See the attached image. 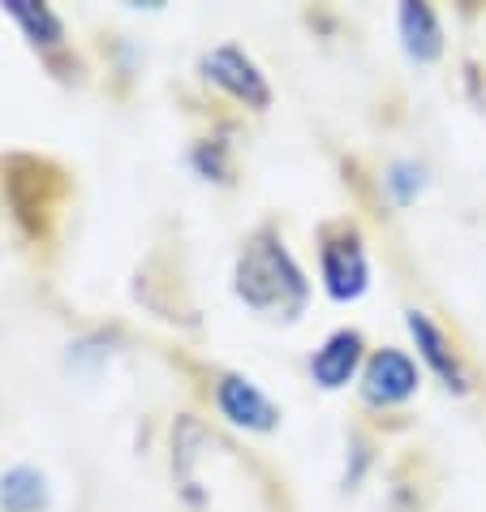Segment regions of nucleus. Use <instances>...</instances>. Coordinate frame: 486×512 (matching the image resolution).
I'll list each match as a JSON object with an SVG mask.
<instances>
[{
	"label": "nucleus",
	"instance_id": "obj_1",
	"mask_svg": "<svg viewBox=\"0 0 486 512\" xmlns=\"http://www.w3.org/2000/svg\"><path fill=\"white\" fill-rule=\"evenodd\" d=\"M237 293L241 302L263 310V315L297 319L310 297V284L302 267L293 263V254L284 250V241L263 229L246 241V250L237 259Z\"/></svg>",
	"mask_w": 486,
	"mask_h": 512
},
{
	"label": "nucleus",
	"instance_id": "obj_4",
	"mask_svg": "<svg viewBox=\"0 0 486 512\" xmlns=\"http://www.w3.org/2000/svg\"><path fill=\"white\" fill-rule=\"evenodd\" d=\"M362 392H366L370 405H396V401H405V396L418 392V366H413L405 353H396V349H379L375 358L366 362Z\"/></svg>",
	"mask_w": 486,
	"mask_h": 512
},
{
	"label": "nucleus",
	"instance_id": "obj_9",
	"mask_svg": "<svg viewBox=\"0 0 486 512\" xmlns=\"http://www.w3.org/2000/svg\"><path fill=\"white\" fill-rule=\"evenodd\" d=\"M5 13L26 31L31 44H44V48H56L65 39V26L61 18L48 9V5H35V0H5Z\"/></svg>",
	"mask_w": 486,
	"mask_h": 512
},
{
	"label": "nucleus",
	"instance_id": "obj_10",
	"mask_svg": "<svg viewBox=\"0 0 486 512\" xmlns=\"http://www.w3.org/2000/svg\"><path fill=\"white\" fill-rule=\"evenodd\" d=\"M48 500V491H44V478L35 474V469H9L5 478H0V508L5 512H39Z\"/></svg>",
	"mask_w": 486,
	"mask_h": 512
},
{
	"label": "nucleus",
	"instance_id": "obj_6",
	"mask_svg": "<svg viewBox=\"0 0 486 512\" xmlns=\"http://www.w3.org/2000/svg\"><path fill=\"white\" fill-rule=\"evenodd\" d=\"M409 332H413V340H418V349H422V358H426V366L448 383L452 392H465L469 388V379H465V366H461V358L452 353V345H448V336L439 332V327L422 315V310H409Z\"/></svg>",
	"mask_w": 486,
	"mask_h": 512
},
{
	"label": "nucleus",
	"instance_id": "obj_5",
	"mask_svg": "<svg viewBox=\"0 0 486 512\" xmlns=\"http://www.w3.org/2000/svg\"><path fill=\"white\" fill-rule=\"evenodd\" d=\"M216 401L224 409V418L228 422H237V426H246V431H271L276 426V405L267 401V396L254 388L250 379H241V375H224L220 379V388H216Z\"/></svg>",
	"mask_w": 486,
	"mask_h": 512
},
{
	"label": "nucleus",
	"instance_id": "obj_8",
	"mask_svg": "<svg viewBox=\"0 0 486 512\" xmlns=\"http://www.w3.org/2000/svg\"><path fill=\"white\" fill-rule=\"evenodd\" d=\"M357 362H362V336L357 332H336L319 353H314L310 371H314V379H319L323 388H345V383L353 379V371H357Z\"/></svg>",
	"mask_w": 486,
	"mask_h": 512
},
{
	"label": "nucleus",
	"instance_id": "obj_3",
	"mask_svg": "<svg viewBox=\"0 0 486 512\" xmlns=\"http://www.w3.org/2000/svg\"><path fill=\"white\" fill-rule=\"evenodd\" d=\"M203 69H207V78L211 82H220V87L228 91V95H237V99H246L250 108H267L271 104V91H267V78L259 74V65L250 61L241 48H216V52H207V61H203Z\"/></svg>",
	"mask_w": 486,
	"mask_h": 512
},
{
	"label": "nucleus",
	"instance_id": "obj_7",
	"mask_svg": "<svg viewBox=\"0 0 486 512\" xmlns=\"http://www.w3.org/2000/svg\"><path fill=\"white\" fill-rule=\"evenodd\" d=\"M400 39H405V52L413 61H422V65L439 61L443 31H439L435 9L422 5V0H405V5H400Z\"/></svg>",
	"mask_w": 486,
	"mask_h": 512
},
{
	"label": "nucleus",
	"instance_id": "obj_2",
	"mask_svg": "<svg viewBox=\"0 0 486 512\" xmlns=\"http://www.w3.org/2000/svg\"><path fill=\"white\" fill-rule=\"evenodd\" d=\"M366 280H370V267H366V250H362V237L353 229H340V233H327L323 241V284L336 302H353V297L366 293Z\"/></svg>",
	"mask_w": 486,
	"mask_h": 512
},
{
	"label": "nucleus",
	"instance_id": "obj_11",
	"mask_svg": "<svg viewBox=\"0 0 486 512\" xmlns=\"http://www.w3.org/2000/svg\"><path fill=\"white\" fill-rule=\"evenodd\" d=\"M392 186H396V194H400V198H409V190H413V168H409V164H400V168H396Z\"/></svg>",
	"mask_w": 486,
	"mask_h": 512
}]
</instances>
